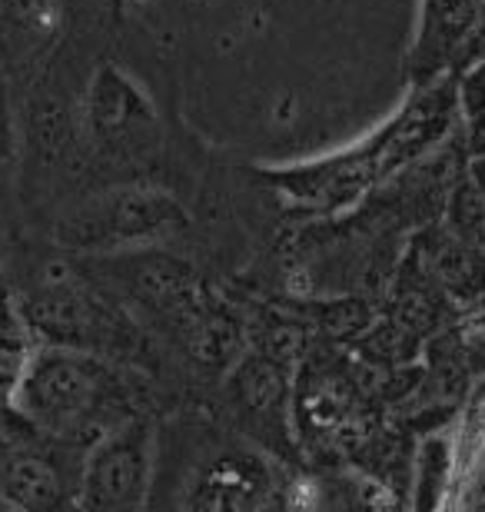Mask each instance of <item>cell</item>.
<instances>
[{"mask_svg": "<svg viewBox=\"0 0 485 512\" xmlns=\"http://www.w3.org/2000/svg\"><path fill=\"white\" fill-rule=\"evenodd\" d=\"M482 227H485V193L469 177H462L456 183V190H452V197H449L446 230L456 233V237H462V240L479 243Z\"/></svg>", "mask_w": 485, "mask_h": 512, "instance_id": "obj_10", "label": "cell"}, {"mask_svg": "<svg viewBox=\"0 0 485 512\" xmlns=\"http://www.w3.org/2000/svg\"><path fill=\"white\" fill-rule=\"evenodd\" d=\"M200 489V506H253L266 493V476L256 463H243V456H226L206 469Z\"/></svg>", "mask_w": 485, "mask_h": 512, "instance_id": "obj_8", "label": "cell"}, {"mask_svg": "<svg viewBox=\"0 0 485 512\" xmlns=\"http://www.w3.org/2000/svg\"><path fill=\"white\" fill-rule=\"evenodd\" d=\"M120 376L107 356L47 346L30 356L17 383V409L40 433L87 443L103 436L123 419H117Z\"/></svg>", "mask_w": 485, "mask_h": 512, "instance_id": "obj_1", "label": "cell"}, {"mask_svg": "<svg viewBox=\"0 0 485 512\" xmlns=\"http://www.w3.org/2000/svg\"><path fill=\"white\" fill-rule=\"evenodd\" d=\"M173 223V203L150 190H113L60 217L57 243L77 253H110L157 237Z\"/></svg>", "mask_w": 485, "mask_h": 512, "instance_id": "obj_5", "label": "cell"}, {"mask_svg": "<svg viewBox=\"0 0 485 512\" xmlns=\"http://www.w3.org/2000/svg\"><path fill=\"white\" fill-rule=\"evenodd\" d=\"M466 177L476 183V187L485 193V150H479V153H472V160H469V173Z\"/></svg>", "mask_w": 485, "mask_h": 512, "instance_id": "obj_13", "label": "cell"}, {"mask_svg": "<svg viewBox=\"0 0 485 512\" xmlns=\"http://www.w3.org/2000/svg\"><path fill=\"white\" fill-rule=\"evenodd\" d=\"M452 333H456L462 353H466L469 370L472 373L485 370V306H479V310L472 313L466 323H459V330H452Z\"/></svg>", "mask_w": 485, "mask_h": 512, "instance_id": "obj_11", "label": "cell"}, {"mask_svg": "<svg viewBox=\"0 0 485 512\" xmlns=\"http://www.w3.org/2000/svg\"><path fill=\"white\" fill-rule=\"evenodd\" d=\"M482 17L485 0H422L416 67L422 74H436L442 64L459 60Z\"/></svg>", "mask_w": 485, "mask_h": 512, "instance_id": "obj_7", "label": "cell"}, {"mask_svg": "<svg viewBox=\"0 0 485 512\" xmlns=\"http://www.w3.org/2000/svg\"><path fill=\"white\" fill-rule=\"evenodd\" d=\"M466 124H469V153L485 150V110H482L479 117L466 120Z\"/></svg>", "mask_w": 485, "mask_h": 512, "instance_id": "obj_12", "label": "cell"}, {"mask_svg": "<svg viewBox=\"0 0 485 512\" xmlns=\"http://www.w3.org/2000/svg\"><path fill=\"white\" fill-rule=\"evenodd\" d=\"M452 473H456V443H452V436H429L416 456V499H412V506H442V496L452 486Z\"/></svg>", "mask_w": 485, "mask_h": 512, "instance_id": "obj_9", "label": "cell"}, {"mask_svg": "<svg viewBox=\"0 0 485 512\" xmlns=\"http://www.w3.org/2000/svg\"><path fill=\"white\" fill-rule=\"evenodd\" d=\"M24 320L47 346L120 356L133 346V323L107 296L74 283L40 286L24 300Z\"/></svg>", "mask_w": 485, "mask_h": 512, "instance_id": "obj_3", "label": "cell"}, {"mask_svg": "<svg viewBox=\"0 0 485 512\" xmlns=\"http://www.w3.org/2000/svg\"><path fill=\"white\" fill-rule=\"evenodd\" d=\"M70 489H77V483H70L67 469L47 449L17 446L0 456V493L10 506L54 509L67 503Z\"/></svg>", "mask_w": 485, "mask_h": 512, "instance_id": "obj_6", "label": "cell"}, {"mask_svg": "<svg viewBox=\"0 0 485 512\" xmlns=\"http://www.w3.org/2000/svg\"><path fill=\"white\" fill-rule=\"evenodd\" d=\"M456 110V90L452 94L439 90V94H429L416 100V104H409L366 147L326 163H309L303 170L276 173L273 180L290 190V197H296L299 203H313V207H333L339 200H353L376 177H386L402 160H412L422 150H429L446 133Z\"/></svg>", "mask_w": 485, "mask_h": 512, "instance_id": "obj_2", "label": "cell"}, {"mask_svg": "<svg viewBox=\"0 0 485 512\" xmlns=\"http://www.w3.org/2000/svg\"><path fill=\"white\" fill-rule=\"evenodd\" d=\"M0 143H4V140H0Z\"/></svg>", "mask_w": 485, "mask_h": 512, "instance_id": "obj_14", "label": "cell"}, {"mask_svg": "<svg viewBox=\"0 0 485 512\" xmlns=\"http://www.w3.org/2000/svg\"><path fill=\"white\" fill-rule=\"evenodd\" d=\"M153 479V426L147 419H123L94 439L80 466V509L123 512L140 509Z\"/></svg>", "mask_w": 485, "mask_h": 512, "instance_id": "obj_4", "label": "cell"}]
</instances>
